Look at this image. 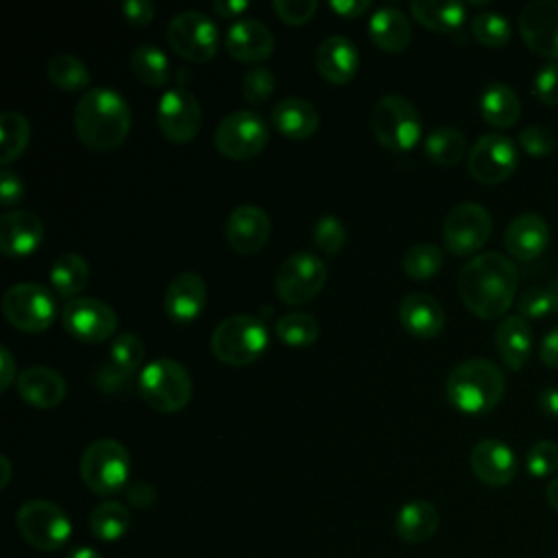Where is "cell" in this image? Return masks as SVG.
<instances>
[{
	"label": "cell",
	"mask_w": 558,
	"mask_h": 558,
	"mask_svg": "<svg viewBox=\"0 0 558 558\" xmlns=\"http://www.w3.org/2000/svg\"><path fill=\"white\" fill-rule=\"evenodd\" d=\"M517 142L530 157H545L556 146V137H554L551 129H547L543 124H530V126L521 129L517 135Z\"/></svg>",
	"instance_id": "bcb514c9"
},
{
	"label": "cell",
	"mask_w": 558,
	"mask_h": 558,
	"mask_svg": "<svg viewBox=\"0 0 558 558\" xmlns=\"http://www.w3.org/2000/svg\"><path fill=\"white\" fill-rule=\"evenodd\" d=\"M525 469L534 477H547L558 471V445L554 440H538L525 453Z\"/></svg>",
	"instance_id": "f6af8a7d"
},
{
	"label": "cell",
	"mask_w": 558,
	"mask_h": 558,
	"mask_svg": "<svg viewBox=\"0 0 558 558\" xmlns=\"http://www.w3.org/2000/svg\"><path fill=\"white\" fill-rule=\"evenodd\" d=\"M493 231V218L488 209L480 203H458L453 205L442 222L445 248L453 255H471L480 251Z\"/></svg>",
	"instance_id": "4fadbf2b"
},
{
	"label": "cell",
	"mask_w": 558,
	"mask_h": 558,
	"mask_svg": "<svg viewBox=\"0 0 558 558\" xmlns=\"http://www.w3.org/2000/svg\"><path fill=\"white\" fill-rule=\"evenodd\" d=\"M519 166L517 144L501 133L482 135L466 155L469 174L486 185L506 181Z\"/></svg>",
	"instance_id": "9a60e30c"
},
{
	"label": "cell",
	"mask_w": 558,
	"mask_h": 558,
	"mask_svg": "<svg viewBox=\"0 0 558 558\" xmlns=\"http://www.w3.org/2000/svg\"><path fill=\"white\" fill-rule=\"evenodd\" d=\"M469 464L473 475L493 488L506 486L514 480L517 475V456L514 451L495 438H484L480 440L469 456Z\"/></svg>",
	"instance_id": "ac0fdd59"
},
{
	"label": "cell",
	"mask_w": 558,
	"mask_h": 558,
	"mask_svg": "<svg viewBox=\"0 0 558 558\" xmlns=\"http://www.w3.org/2000/svg\"><path fill=\"white\" fill-rule=\"evenodd\" d=\"M270 120L283 137L301 142V140H307L316 133L320 116H318L316 107L310 100L290 96V98L279 100L272 107Z\"/></svg>",
	"instance_id": "f1b7e54d"
},
{
	"label": "cell",
	"mask_w": 558,
	"mask_h": 558,
	"mask_svg": "<svg viewBox=\"0 0 558 558\" xmlns=\"http://www.w3.org/2000/svg\"><path fill=\"white\" fill-rule=\"evenodd\" d=\"M318 9L316 0H272V11L290 26L307 24Z\"/></svg>",
	"instance_id": "c3c4849f"
},
{
	"label": "cell",
	"mask_w": 558,
	"mask_h": 558,
	"mask_svg": "<svg viewBox=\"0 0 558 558\" xmlns=\"http://www.w3.org/2000/svg\"><path fill=\"white\" fill-rule=\"evenodd\" d=\"M368 37L379 50L399 54L412 41V24L401 9L381 7L368 17Z\"/></svg>",
	"instance_id": "83f0119b"
},
{
	"label": "cell",
	"mask_w": 558,
	"mask_h": 558,
	"mask_svg": "<svg viewBox=\"0 0 558 558\" xmlns=\"http://www.w3.org/2000/svg\"><path fill=\"white\" fill-rule=\"evenodd\" d=\"M538 408L543 410V414L558 418V388L556 386H547L538 392Z\"/></svg>",
	"instance_id": "91938a15"
},
{
	"label": "cell",
	"mask_w": 558,
	"mask_h": 558,
	"mask_svg": "<svg viewBox=\"0 0 558 558\" xmlns=\"http://www.w3.org/2000/svg\"><path fill=\"white\" fill-rule=\"evenodd\" d=\"M0 466H2V477H0V486L4 488L9 484V477H11V462L7 456H0Z\"/></svg>",
	"instance_id": "e7e4bbea"
},
{
	"label": "cell",
	"mask_w": 558,
	"mask_h": 558,
	"mask_svg": "<svg viewBox=\"0 0 558 558\" xmlns=\"http://www.w3.org/2000/svg\"><path fill=\"white\" fill-rule=\"evenodd\" d=\"M517 310H519V316H523V318H545V316L554 314L547 288L545 286L527 288L517 299Z\"/></svg>",
	"instance_id": "7dc6e473"
},
{
	"label": "cell",
	"mask_w": 558,
	"mask_h": 558,
	"mask_svg": "<svg viewBox=\"0 0 558 558\" xmlns=\"http://www.w3.org/2000/svg\"><path fill=\"white\" fill-rule=\"evenodd\" d=\"M277 338L288 347H310L318 338V320L307 312H288L275 325Z\"/></svg>",
	"instance_id": "f35d334b"
},
{
	"label": "cell",
	"mask_w": 558,
	"mask_h": 558,
	"mask_svg": "<svg viewBox=\"0 0 558 558\" xmlns=\"http://www.w3.org/2000/svg\"><path fill=\"white\" fill-rule=\"evenodd\" d=\"M74 131L81 144L96 153L122 146L131 131L129 102L111 87L87 89L74 109Z\"/></svg>",
	"instance_id": "7a4b0ae2"
},
{
	"label": "cell",
	"mask_w": 558,
	"mask_h": 558,
	"mask_svg": "<svg viewBox=\"0 0 558 558\" xmlns=\"http://www.w3.org/2000/svg\"><path fill=\"white\" fill-rule=\"evenodd\" d=\"M137 390L146 405L157 412L170 414L183 410L194 395L192 375L187 368L170 357L148 362L137 377Z\"/></svg>",
	"instance_id": "277c9868"
},
{
	"label": "cell",
	"mask_w": 558,
	"mask_h": 558,
	"mask_svg": "<svg viewBox=\"0 0 558 558\" xmlns=\"http://www.w3.org/2000/svg\"><path fill=\"white\" fill-rule=\"evenodd\" d=\"M399 323L410 336L429 340L442 331L445 310L432 294L412 292L399 305Z\"/></svg>",
	"instance_id": "484cf974"
},
{
	"label": "cell",
	"mask_w": 558,
	"mask_h": 558,
	"mask_svg": "<svg viewBox=\"0 0 558 558\" xmlns=\"http://www.w3.org/2000/svg\"><path fill=\"white\" fill-rule=\"evenodd\" d=\"M519 35L532 52L558 61V2L534 0L525 4L519 13Z\"/></svg>",
	"instance_id": "e0dca14e"
},
{
	"label": "cell",
	"mask_w": 558,
	"mask_h": 558,
	"mask_svg": "<svg viewBox=\"0 0 558 558\" xmlns=\"http://www.w3.org/2000/svg\"><path fill=\"white\" fill-rule=\"evenodd\" d=\"M410 13L418 24L436 33H453L466 20V7L460 2L414 0L410 2Z\"/></svg>",
	"instance_id": "d6a6232c"
},
{
	"label": "cell",
	"mask_w": 558,
	"mask_h": 558,
	"mask_svg": "<svg viewBox=\"0 0 558 558\" xmlns=\"http://www.w3.org/2000/svg\"><path fill=\"white\" fill-rule=\"evenodd\" d=\"M327 264L307 251L292 253L279 266L275 277V292L286 305H303L318 296L327 283Z\"/></svg>",
	"instance_id": "8fae6325"
},
{
	"label": "cell",
	"mask_w": 558,
	"mask_h": 558,
	"mask_svg": "<svg viewBox=\"0 0 558 558\" xmlns=\"http://www.w3.org/2000/svg\"><path fill=\"white\" fill-rule=\"evenodd\" d=\"M48 78L61 92H81L89 85L92 76L87 65L72 52H59L48 61Z\"/></svg>",
	"instance_id": "74e56055"
},
{
	"label": "cell",
	"mask_w": 558,
	"mask_h": 558,
	"mask_svg": "<svg viewBox=\"0 0 558 558\" xmlns=\"http://www.w3.org/2000/svg\"><path fill=\"white\" fill-rule=\"evenodd\" d=\"M22 198H24V183H22V179L13 170L2 168V172H0V201H2V207L7 211H11V207H15Z\"/></svg>",
	"instance_id": "816d5d0a"
},
{
	"label": "cell",
	"mask_w": 558,
	"mask_h": 558,
	"mask_svg": "<svg viewBox=\"0 0 558 558\" xmlns=\"http://www.w3.org/2000/svg\"><path fill=\"white\" fill-rule=\"evenodd\" d=\"M214 142L222 157L244 161L264 150L268 142V124L259 113L251 109H238L218 122Z\"/></svg>",
	"instance_id": "7c38bea8"
},
{
	"label": "cell",
	"mask_w": 558,
	"mask_h": 558,
	"mask_svg": "<svg viewBox=\"0 0 558 558\" xmlns=\"http://www.w3.org/2000/svg\"><path fill=\"white\" fill-rule=\"evenodd\" d=\"M275 92V74L264 65H253L242 76V96L251 105L266 102Z\"/></svg>",
	"instance_id": "ee69618b"
},
{
	"label": "cell",
	"mask_w": 558,
	"mask_h": 558,
	"mask_svg": "<svg viewBox=\"0 0 558 558\" xmlns=\"http://www.w3.org/2000/svg\"><path fill=\"white\" fill-rule=\"evenodd\" d=\"M166 39L177 57L192 63H205L214 59L220 46L218 26L201 11L177 13L168 22Z\"/></svg>",
	"instance_id": "9c48e42d"
},
{
	"label": "cell",
	"mask_w": 558,
	"mask_h": 558,
	"mask_svg": "<svg viewBox=\"0 0 558 558\" xmlns=\"http://www.w3.org/2000/svg\"><path fill=\"white\" fill-rule=\"evenodd\" d=\"M126 499H129V504H133L135 508L146 510V508H150V506L155 504L157 493H155V488H153L148 482L137 480V482H133V484L126 486Z\"/></svg>",
	"instance_id": "db71d44e"
},
{
	"label": "cell",
	"mask_w": 558,
	"mask_h": 558,
	"mask_svg": "<svg viewBox=\"0 0 558 558\" xmlns=\"http://www.w3.org/2000/svg\"><path fill=\"white\" fill-rule=\"evenodd\" d=\"M504 392V371L486 357H469L456 364L445 381L447 401L466 414L490 412L499 405Z\"/></svg>",
	"instance_id": "3957f363"
},
{
	"label": "cell",
	"mask_w": 558,
	"mask_h": 558,
	"mask_svg": "<svg viewBox=\"0 0 558 558\" xmlns=\"http://www.w3.org/2000/svg\"><path fill=\"white\" fill-rule=\"evenodd\" d=\"M15 525L24 541L41 551H54L72 536L68 514L57 504L46 499L26 501L15 514Z\"/></svg>",
	"instance_id": "30bf717a"
},
{
	"label": "cell",
	"mask_w": 558,
	"mask_h": 558,
	"mask_svg": "<svg viewBox=\"0 0 558 558\" xmlns=\"http://www.w3.org/2000/svg\"><path fill=\"white\" fill-rule=\"evenodd\" d=\"M133 74L148 87H163L170 81V61L166 52L153 44H140L131 52Z\"/></svg>",
	"instance_id": "836d02e7"
},
{
	"label": "cell",
	"mask_w": 558,
	"mask_h": 558,
	"mask_svg": "<svg viewBox=\"0 0 558 558\" xmlns=\"http://www.w3.org/2000/svg\"><path fill=\"white\" fill-rule=\"evenodd\" d=\"M314 244L325 255H336L347 242V229L336 216H320L312 227Z\"/></svg>",
	"instance_id": "7bdbcfd3"
},
{
	"label": "cell",
	"mask_w": 558,
	"mask_h": 558,
	"mask_svg": "<svg viewBox=\"0 0 558 558\" xmlns=\"http://www.w3.org/2000/svg\"><path fill=\"white\" fill-rule=\"evenodd\" d=\"M495 349L504 366L519 371L532 353V329L519 314L504 316L495 329Z\"/></svg>",
	"instance_id": "4316f807"
},
{
	"label": "cell",
	"mask_w": 558,
	"mask_h": 558,
	"mask_svg": "<svg viewBox=\"0 0 558 558\" xmlns=\"http://www.w3.org/2000/svg\"><path fill=\"white\" fill-rule=\"evenodd\" d=\"M519 270L497 251L471 257L458 275V292L471 314L484 320L501 318L514 301Z\"/></svg>",
	"instance_id": "6da1fadb"
},
{
	"label": "cell",
	"mask_w": 558,
	"mask_h": 558,
	"mask_svg": "<svg viewBox=\"0 0 558 558\" xmlns=\"http://www.w3.org/2000/svg\"><path fill=\"white\" fill-rule=\"evenodd\" d=\"M211 353L227 366H246L259 360L268 347L266 325L248 314L220 320L211 333Z\"/></svg>",
	"instance_id": "5b68a950"
},
{
	"label": "cell",
	"mask_w": 558,
	"mask_h": 558,
	"mask_svg": "<svg viewBox=\"0 0 558 558\" xmlns=\"http://www.w3.org/2000/svg\"><path fill=\"white\" fill-rule=\"evenodd\" d=\"M13 381H17L15 360L9 351V347H0V390H7Z\"/></svg>",
	"instance_id": "6f0895ef"
},
{
	"label": "cell",
	"mask_w": 558,
	"mask_h": 558,
	"mask_svg": "<svg viewBox=\"0 0 558 558\" xmlns=\"http://www.w3.org/2000/svg\"><path fill=\"white\" fill-rule=\"evenodd\" d=\"M203 124V109L194 92L174 85L163 92L157 105V126L170 144L192 142Z\"/></svg>",
	"instance_id": "5bb4252c"
},
{
	"label": "cell",
	"mask_w": 558,
	"mask_h": 558,
	"mask_svg": "<svg viewBox=\"0 0 558 558\" xmlns=\"http://www.w3.org/2000/svg\"><path fill=\"white\" fill-rule=\"evenodd\" d=\"M225 235L233 251L244 255L257 253L270 238V218L257 205H238L227 218Z\"/></svg>",
	"instance_id": "d6986e66"
},
{
	"label": "cell",
	"mask_w": 558,
	"mask_h": 558,
	"mask_svg": "<svg viewBox=\"0 0 558 558\" xmlns=\"http://www.w3.org/2000/svg\"><path fill=\"white\" fill-rule=\"evenodd\" d=\"M471 35L488 48H499L510 41L512 26L501 13L486 11L471 17Z\"/></svg>",
	"instance_id": "60d3db41"
},
{
	"label": "cell",
	"mask_w": 558,
	"mask_h": 558,
	"mask_svg": "<svg viewBox=\"0 0 558 558\" xmlns=\"http://www.w3.org/2000/svg\"><path fill=\"white\" fill-rule=\"evenodd\" d=\"M327 7L340 15V17H347V20H353V17H360L362 13H366L371 9V2L368 0H329Z\"/></svg>",
	"instance_id": "11a10c76"
},
{
	"label": "cell",
	"mask_w": 558,
	"mask_h": 558,
	"mask_svg": "<svg viewBox=\"0 0 558 558\" xmlns=\"http://www.w3.org/2000/svg\"><path fill=\"white\" fill-rule=\"evenodd\" d=\"M31 140V124L17 111H4L0 116V163L7 168L26 150Z\"/></svg>",
	"instance_id": "8d00e7d4"
},
{
	"label": "cell",
	"mask_w": 558,
	"mask_h": 558,
	"mask_svg": "<svg viewBox=\"0 0 558 558\" xmlns=\"http://www.w3.org/2000/svg\"><path fill=\"white\" fill-rule=\"evenodd\" d=\"M44 222L35 211L11 209L0 218V251L7 257H26L39 248Z\"/></svg>",
	"instance_id": "ffe728a7"
},
{
	"label": "cell",
	"mask_w": 558,
	"mask_h": 558,
	"mask_svg": "<svg viewBox=\"0 0 558 558\" xmlns=\"http://www.w3.org/2000/svg\"><path fill=\"white\" fill-rule=\"evenodd\" d=\"M227 52L242 63H262L275 50V35L272 31L253 17L235 20L225 39Z\"/></svg>",
	"instance_id": "44dd1931"
},
{
	"label": "cell",
	"mask_w": 558,
	"mask_h": 558,
	"mask_svg": "<svg viewBox=\"0 0 558 558\" xmlns=\"http://www.w3.org/2000/svg\"><path fill=\"white\" fill-rule=\"evenodd\" d=\"M423 150L436 166H456L466 153V137L453 126H440L427 135Z\"/></svg>",
	"instance_id": "d590c367"
},
{
	"label": "cell",
	"mask_w": 558,
	"mask_h": 558,
	"mask_svg": "<svg viewBox=\"0 0 558 558\" xmlns=\"http://www.w3.org/2000/svg\"><path fill=\"white\" fill-rule=\"evenodd\" d=\"M207 305V283L198 272L177 275L163 294V310L177 323H190L201 316Z\"/></svg>",
	"instance_id": "603a6c76"
},
{
	"label": "cell",
	"mask_w": 558,
	"mask_h": 558,
	"mask_svg": "<svg viewBox=\"0 0 558 558\" xmlns=\"http://www.w3.org/2000/svg\"><path fill=\"white\" fill-rule=\"evenodd\" d=\"M538 355H541V362L549 368H556L558 371V327H554L541 342V349H538Z\"/></svg>",
	"instance_id": "9f6ffc18"
},
{
	"label": "cell",
	"mask_w": 558,
	"mask_h": 558,
	"mask_svg": "<svg viewBox=\"0 0 558 558\" xmlns=\"http://www.w3.org/2000/svg\"><path fill=\"white\" fill-rule=\"evenodd\" d=\"M480 113L484 122L497 129L512 126L521 116V102L514 89L506 83H490L480 96Z\"/></svg>",
	"instance_id": "4dcf8cb0"
},
{
	"label": "cell",
	"mask_w": 558,
	"mask_h": 558,
	"mask_svg": "<svg viewBox=\"0 0 558 558\" xmlns=\"http://www.w3.org/2000/svg\"><path fill=\"white\" fill-rule=\"evenodd\" d=\"M68 558H102V554H100L98 549H94V547L81 545V547H74V549L68 554Z\"/></svg>",
	"instance_id": "94428289"
},
{
	"label": "cell",
	"mask_w": 558,
	"mask_h": 558,
	"mask_svg": "<svg viewBox=\"0 0 558 558\" xmlns=\"http://www.w3.org/2000/svg\"><path fill=\"white\" fill-rule=\"evenodd\" d=\"M122 15L133 26H148L155 17V4L148 0H126L122 2Z\"/></svg>",
	"instance_id": "f5cc1de1"
},
{
	"label": "cell",
	"mask_w": 558,
	"mask_h": 558,
	"mask_svg": "<svg viewBox=\"0 0 558 558\" xmlns=\"http://www.w3.org/2000/svg\"><path fill=\"white\" fill-rule=\"evenodd\" d=\"M248 9L246 0H218L214 2V11L225 20H235Z\"/></svg>",
	"instance_id": "680465c9"
},
{
	"label": "cell",
	"mask_w": 558,
	"mask_h": 558,
	"mask_svg": "<svg viewBox=\"0 0 558 558\" xmlns=\"http://www.w3.org/2000/svg\"><path fill=\"white\" fill-rule=\"evenodd\" d=\"M89 279V264L78 253H63L50 266V283L61 299H78Z\"/></svg>",
	"instance_id": "1f68e13d"
},
{
	"label": "cell",
	"mask_w": 558,
	"mask_h": 558,
	"mask_svg": "<svg viewBox=\"0 0 558 558\" xmlns=\"http://www.w3.org/2000/svg\"><path fill=\"white\" fill-rule=\"evenodd\" d=\"M109 362L124 373H135L144 364V342L140 336L133 331H122L116 336L111 351H109ZM144 368V366H142Z\"/></svg>",
	"instance_id": "b9f144b4"
},
{
	"label": "cell",
	"mask_w": 558,
	"mask_h": 558,
	"mask_svg": "<svg viewBox=\"0 0 558 558\" xmlns=\"http://www.w3.org/2000/svg\"><path fill=\"white\" fill-rule=\"evenodd\" d=\"M131 373H124L122 368L109 364H102L96 373V386L105 392H124L131 384Z\"/></svg>",
	"instance_id": "f907efd6"
},
{
	"label": "cell",
	"mask_w": 558,
	"mask_h": 558,
	"mask_svg": "<svg viewBox=\"0 0 558 558\" xmlns=\"http://www.w3.org/2000/svg\"><path fill=\"white\" fill-rule=\"evenodd\" d=\"M438 510L425 499L403 504L395 517V532L405 543H425L438 530Z\"/></svg>",
	"instance_id": "f546056e"
},
{
	"label": "cell",
	"mask_w": 558,
	"mask_h": 558,
	"mask_svg": "<svg viewBox=\"0 0 558 558\" xmlns=\"http://www.w3.org/2000/svg\"><path fill=\"white\" fill-rule=\"evenodd\" d=\"M314 65L327 83L347 85L360 70V52L344 35H331L318 44Z\"/></svg>",
	"instance_id": "7402d4cb"
},
{
	"label": "cell",
	"mask_w": 558,
	"mask_h": 558,
	"mask_svg": "<svg viewBox=\"0 0 558 558\" xmlns=\"http://www.w3.org/2000/svg\"><path fill=\"white\" fill-rule=\"evenodd\" d=\"M63 329L81 342H102L118 329V314L111 305L94 296H78L65 303L61 312Z\"/></svg>",
	"instance_id": "2e32d148"
},
{
	"label": "cell",
	"mask_w": 558,
	"mask_h": 558,
	"mask_svg": "<svg viewBox=\"0 0 558 558\" xmlns=\"http://www.w3.org/2000/svg\"><path fill=\"white\" fill-rule=\"evenodd\" d=\"M403 272L414 281H427L442 268V248L432 242H418L412 244L403 259H401Z\"/></svg>",
	"instance_id": "ab89813d"
},
{
	"label": "cell",
	"mask_w": 558,
	"mask_h": 558,
	"mask_svg": "<svg viewBox=\"0 0 558 558\" xmlns=\"http://www.w3.org/2000/svg\"><path fill=\"white\" fill-rule=\"evenodd\" d=\"M371 129L384 148L392 153H408L421 140V116L408 98L386 94L373 105Z\"/></svg>",
	"instance_id": "8992f818"
},
{
	"label": "cell",
	"mask_w": 558,
	"mask_h": 558,
	"mask_svg": "<svg viewBox=\"0 0 558 558\" xmlns=\"http://www.w3.org/2000/svg\"><path fill=\"white\" fill-rule=\"evenodd\" d=\"M131 458L122 442L98 438L81 456V480L96 495H116L126 488Z\"/></svg>",
	"instance_id": "52a82bcc"
},
{
	"label": "cell",
	"mask_w": 558,
	"mask_h": 558,
	"mask_svg": "<svg viewBox=\"0 0 558 558\" xmlns=\"http://www.w3.org/2000/svg\"><path fill=\"white\" fill-rule=\"evenodd\" d=\"M532 92L543 105H558V61L545 63L532 81Z\"/></svg>",
	"instance_id": "681fc988"
},
{
	"label": "cell",
	"mask_w": 558,
	"mask_h": 558,
	"mask_svg": "<svg viewBox=\"0 0 558 558\" xmlns=\"http://www.w3.org/2000/svg\"><path fill=\"white\" fill-rule=\"evenodd\" d=\"M129 525H131L129 508L116 499H107V501L98 504L89 514L92 534L105 543L122 538L126 534Z\"/></svg>",
	"instance_id": "e575fe53"
},
{
	"label": "cell",
	"mask_w": 558,
	"mask_h": 558,
	"mask_svg": "<svg viewBox=\"0 0 558 558\" xmlns=\"http://www.w3.org/2000/svg\"><path fill=\"white\" fill-rule=\"evenodd\" d=\"M2 314L17 331L41 333L54 323L57 303L41 283L22 281L2 294Z\"/></svg>",
	"instance_id": "ba28073f"
},
{
	"label": "cell",
	"mask_w": 558,
	"mask_h": 558,
	"mask_svg": "<svg viewBox=\"0 0 558 558\" xmlns=\"http://www.w3.org/2000/svg\"><path fill=\"white\" fill-rule=\"evenodd\" d=\"M504 244L510 257L519 262H532L549 244V225L538 214H519L506 227Z\"/></svg>",
	"instance_id": "d4e9b609"
},
{
	"label": "cell",
	"mask_w": 558,
	"mask_h": 558,
	"mask_svg": "<svg viewBox=\"0 0 558 558\" xmlns=\"http://www.w3.org/2000/svg\"><path fill=\"white\" fill-rule=\"evenodd\" d=\"M545 288H547L549 299H551V310H554V314H558V277L554 281H549Z\"/></svg>",
	"instance_id": "be15d7a7"
},
{
	"label": "cell",
	"mask_w": 558,
	"mask_h": 558,
	"mask_svg": "<svg viewBox=\"0 0 558 558\" xmlns=\"http://www.w3.org/2000/svg\"><path fill=\"white\" fill-rule=\"evenodd\" d=\"M15 388L26 405H33L39 410L57 408L68 392L65 379L61 377V373L44 364L26 366L24 371H20Z\"/></svg>",
	"instance_id": "cb8c5ba5"
},
{
	"label": "cell",
	"mask_w": 558,
	"mask_h": 558,
	"mask_svg": "<svg viewBox=\"0 0 558 558\" xmlns=\"http://www.w3.org/2000/svg\"><path fill=\"white\" fill-rule=\"evenodd\" d=\"M547 501H549V506L558 512V477H554V480L549 482V486H547Z\"/></svg>",
	"instance_id": "6125c7cd"
}]
</instances>
